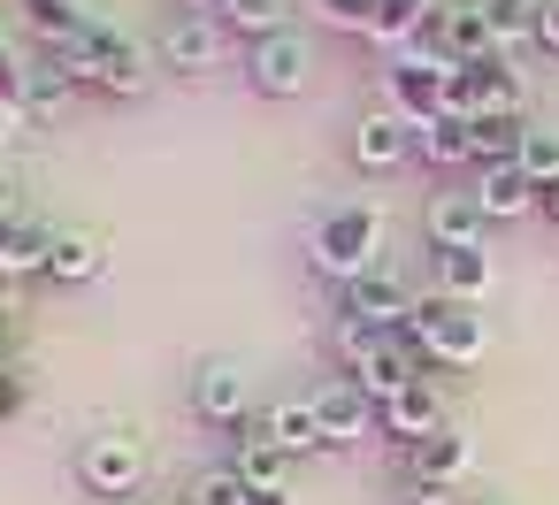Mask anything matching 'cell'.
Returning <instances> with one entry per match:
<instances>
[{
  "instance_id": "cell-1",
  "label": "cell",
  "mask_w": 559,
  "mask_h": 505,
  "mask_svg": "<svg viewBox=\"0 0 559 505\" xmlns=\"http://www.w3.org/2000/svg\"><path fill=\"white\" fill-rule=\"evenodd\" d=\"M70 85H93V93H108V100H139L146 85H154V55L139 47V39H116V32H93V39H78V47H55L47 55Z\"/></svg>"
},
{
  "instance_id": "cell-2",
  "label": "cell",
  "mask_w": 559,
  "mask_h": 505,
  "mask_svg": "<svg viewBox=\"0 0 559 505\" xmlns=\"http://www.w3.org/2000/svg\"><path fill=\"white\" fill-rule=\"evenodd\" d=\"M376 253H383V207L353 200V207L322 215V230H314V268H322V276H337V284H360L368 268H383Z\"/></svg>"
},
{
  "instance_id": "cell-3",
  "label": "cell",
  "mask_w": 559,
  "mask_h": 505,
  "mask_svg": "<svg viewBox=\"0 0 559 505\" xmlns=\"http://www.w3.org/2000/svg\"><path fill=\"white\" fill-rule=\"evenodd\" d=\"M399 337H414L429 368H437V360H444V368L483 360V314H475V306H460V299H437V291L414 306V322H406Z\"/></svg>"
},
{
  "instance_id": "cell-4",
  "label": "cell",
  "mask_w": 559,
  "mask_h": 505,
  "mask_svg": "<svg viewBox=\"0 0 559 505\" xmlns=\"http://www.w3.org/2000/svg\"><path fill=\"white\" fill-rule=\"evenodd\" d=\"M444 116H460V123H498V116H521V70H513L506 55L452 70V85H444Z\"/></svg>"
},
{
  "instance_id": "cell-5",
  "label": "cell",
  "mask_w": 559,
  "mask_h": 505,
  "mask_svg": "<svg viewBox=\"0 0 559 505\" xmlns=\"http://www.w3.org/2000/svg\"><path fill=\"white\" fill-rule=\"evenodd\" d=\"M230 24L223 16H177L169 32H162V47H154V62H169V70H185V77H207V70H223L230 62Z\"/></svg>"
},
{
  "instance_id": "cell-6",
  "label": "cell",
  "mask_w": 559,
  "mask_h": 505,
  "mask_svg": "<svg viewBox=\"0 0 559 505\" xmlns=\"http://www.w3.org/2000/svg\"><path fill=\"white\" fill-rule=\"evenodd\" d=\"M78 474H85V490H93V497H131V490L146 482V444H139L131 429L93 436V444H85V459H78Z\"/></svg>"
},
{
  "instance_id": "cell-7",
  "label": "cell",
  "mask_w": 559,
  "mask_h": 505,
  "mask_svg": "<svg viewBox=\"0 0 559 505\" xmlns=\"http://www.w3.org/2000/svg\"><path fill=\"white\" fill-rule=\"evenodd\" d=\"M307 70H314V55H307L299 32H276V39H253V47H246V77H253V93H269V100L307 93Z\"/></svg>"
},
{
  "instance_id": "cell-8",
  "label": "cell",
  "mask_w": 559,
  "mask_h": 505,
  "mask_svg": "<svg viewBox=\"0 0 559 505\" xmlns=\"http://www.w3.org/2000/svg\"><path fill=\"white\" fill-rule=\"evenodd\" d=\"M414 291L391 276V268H368L360 284H345V322H368V329H383V337H399L406 322H414Z\"/></svg>"
},
{
  "instance_id": "cell-9",
  "label": "cell",
  "mask_w": 559,
  "mask_h": 505,
  "mask_svg": "<svg viewBox=\"0 0 559 505\" xmlns=\"http://www.w3.org/2000/svg\"><path fill=\"white\" fill-rule=\"evenodd\" d=\"M383 85H391V100H383V108H399L414 131H429V123L444 116V85H452V70H429V62H391V70H383Z\"/></svg>"
},
{
  "instance_id": "cell-10",
  "label": "cell",
  "mask_w": 559,
  "mask_h": 505,
  "mask_svg": "<svg viewBox=\"0 0 559 505\" xmlns=\"http://www.w3.org/2000/svg\"><path fill=\"white\" fill-rule=\"evenodd\" d=\"M192 406H200V421L238 429V421L253 413V383H246V368H238V360H207V368L192 375Z\"/></svg>"
},
{
  "instance_id": "cell-11",
  "label": "cell",
  "mask_w": 559,
  "mask_h": 505,
  "mask_svg": "<svg viewBox=\"0 0 559 505\" xmlns=\"http://www.w3.org/2000/svg\"><path fill=\"white\" fill-rule=\"evenodd\" d=\"M437 39H444L452 70H467V62H490V55H498V24H490L483 0H444V9H437Z\"/></svg>"
},
{
  "instance_id": "cell-12",
  "label": "cell",
  "mask_w": 559,
  "mask_h": 505,
  "mask_svg": "<svg viewBox=\"0 0 559 505\" xmlns=\"http://www.w3.org/2000/svg\"><path fill=\"white\" fill-rule=\"evenodd\" d=\"M421 368H429V360H421V345H414V337H376V352L353 368V383L383 406V398H399L406 383H421Z\"/></svg>"
},
{
  "instance_id": "cell-13",
  "label": "cell",
  "mask_w": 559,
  "mask_h": 505,
  "mask_svg": "<svg viewBox=\"0 0 559 505\" xmlns=\"http://www.w3.org/2000/svg\"><path fill=\"white\" fill-rule=\"evenodd\" d=\"M314 421H322V444H360V436L376 429V398H368L353 375H337V383L314 390Z\"/></svg>"
},
{
  "instance_id": "cell-14",
  "label": "cell",
  "mask_w": 559,
  "mask_h": 505,
  "mask_svg": "<svg viewBox=\"0 0 559 505\" xmlns=\"http://www.w3.org/2000/svg\"><path fill=\"white\" fill-rule=\"evenodd\" d=\"M376 421H383V436H399V444L414 452L421 436H437V429H444V398H437V383L421 375V383H406L399 398H383V406H376Z\"/></svg>"
},
{
  "instance_id": "cell-15",
  "label": "cell",
  "mask_w": 559,
  "mask_h": 505,
  "mask_svg": "<svg viewBox=\"0 0 559 505\" xmlns=\"http://www.w3.org/2000/svg\"><path fill=\"white\" fill-rule=\"evenodd\" d=\"M353 161H360V169H399V161H414V123H406L399 108H368L360 131H353Z\"/></svg>"
},
{
  "instance_id": "cell-16",
  "label": "cell",
  "mask_w": 559,
  "mask_h": 505,
  "mask_svg": "<svg viewBox=\"0 0 559 505\" xmlns=\"http://www.w3.org/2000/svg\"><path fill=\"white\" fill-rule=\"evenodd\" d=\"M536 184H528V169L521 161H498V169H483V184H475V207L490 215V223H521V215H536Z\"/></svg>"
},
{
  "instance_id": "cell-17",
  "label": "cell",
  "mask_w": 559,
  "mask_h": 505,
  "mask_svg": "<svg viewBox=\"0 0 559 505\" xmlns=\"http://www.w3.org/2000/svg\"><path fill=\"white\" fill-rule=\"evenodd\" d=\"M406 467H414V482H437V490H452V482L475 467V444H467V436L444 421L437 436H421V444L406 452Z\"/></svg>"
},
{
  "instance_id": "cell-18",
  "label": "cell",
  "mask_w": 559,
  "mask_h": 505,
  "mask_svg": "<svg viewBox=\"0 0 559 505\" xmlns=\"http://www.w3.org/2000/svg\"><path fill=\"white\" fill-rule=\"evenodd\" d=\"M47 253H55V230L24 223V215H0V284H16V276H47Z\"/></svg>"
},
{
  "instance_id": "cell-19",
  "label": "cell",
  "mask_w": 559,
  "mask_h": 505,
  "mask_svg": "<svg viewBox=\"0 0 559 505\" xmlns=\"http://www.w3.org/2000/svg\"><path fill=\"white\" fill-rule=\"evenodd\" d=\"M483 207H475V192H437L429 200V245L437 253H452V245H483Z\"/></svg>"
},
{
  "instance_id": "cell-20",
  "label": "cell",
  "mask_w": 559,
  "mask_h": 505,
  "mask_svg": "<svg viewBox=\"0 0 559 505\" xmlns=\"http://www.w3.org/2000/svg\"><path fill=\"white\" fill-rule=\"evenodd\" d=\"M100 268H108L100 230H55V253H47V276L55 284H93Z\"/></svg>"
},
{
  "instance_id": "cell-21",
  "label": "cell",
  "mask_w": 559,
  "mask_h": 505,
  "mask_svg": "<svg viewBox=\"0 0 559 505\" xmlns=\"http://www.w3.org/2000/svg\"><path fill=\"white\" fill-rule=\"evenodd\" d=\"M483 291H490V253H483V245H452V253H437V299L475 306Z\"/></svg>"
},
{
  "instance_id": "cell-22",
  "label": "cell",
  "mask_w": 559,
  "mask_h": 505,
  "mask_svg": "<svg viewBox=\"0 0 559 505\" xmlns=\"http://www.w3.org/2000/svg\"><path fill=\"white\" fill-rule=\"evenodd\" d=\"M230 467H238V482H246L253 497H284V482H292V452L269 444V436H246Z\"/></svg>"
},
{
  "instance_id": "cell-23",
  "label": "cell",
  "mask_w": 559,
  "mask_h": 505,
  "mask_svg": "<svg viewBox=\"0 0 559 505\" xmlns=\"http://www.w3.org/2000/svg\"><path fill=\"white\" fill-rule=\"evenodd\" d=\"M414 154H421L429 169H467V161H475V123L437 116L429 131H414Z\"/></svg>"
},
{
  "instance_id": "cell-24",
  "label": "cell",
  "mask_w": 559,
  "mask_h": 505,
  "mask_svg": "<svg viewBox=\"0 0 559 505\" xmlns=\"http://www.w3.org/2000/svg\"><path fill=\"white\" fill-rule=\"evenodd\" d=\"M261 421H269V444H284L292 459H299V452H322V421H314V398H284V406H269Z\"/></svg>"
},
{
  "instance_id": "cell-25",
  "label": "cell",
  "mask_w": 559,
  "mask_h": 505,
  "mask_svg": "<svg viewBox=\"0 0 559 505\" xmlns=\"http://www.w3.org/2000/svg\"><path fill=\"white\" fill-rule=\"evenodd\" d=\"M32 32H39V39H47V55H55V47H78V39H93L100 24L78 9V0H32Z\"/></svg>"
},
{
  "instance_id": "cell-26",
  "label": "cell",
  "mask_w": 559,
  "mask_h": 505,
  "mask_svg": "<svg viewBox=\"0 0 559 505\" xmlns=\"http://www.w3.org/2000/svg\"><path fill=\"white\" fill-rule=\"evenodd\" d=\"M223 24L230 39H276L292 32V0H223Z\"/></svg>"
},
{
  "instance_id": "cell-27",
  "label": "cell",
  "mask_w": 559,
  "mask_h": 505,
  "mask_svg": "<svg viewBox=\"0 0 559 505\" xmlns=\"http://www.w3.org/2000/svg\"><path fill=\"white\" fill-rule=\"evenodd\" d=\"M429 16H437V9H429V0H383V9H376V32H368V39L399 55V47H406V39H414V32L429 24Z\"/></svg>"
},
{
  "instance_id": "cell-28",
  "label": "cell",
  "mask_w": 559,
  "mask_h": 505,
  "mask_svg": "<svg viewBox=\"0 0 559 505\" xmlns=\"http://www.w3.org/2000/svg\"><path fill=\"white\" fill-rule=\"evenodd\" d=\"M70 93H78V85H70L55 62H47V70H24V116H62Z\"/></svg>"
},
{
  "instance_id": "cell-29",
  "label": "cell",
  "mask_w": 559,
  "mask_h": 505,
  "mask_svg": "<svg viewBox=\"0 0 559 505\" xmlns=\"http://www.w3.org/2000/svg\"><path fill=\"white\" fill-rule=\"evenodd\" d=\"M521 169H528V184H536V192H544V184H559V131L528 123V139H521Z\"/></svg>"
},
{
  "instance_id": "cell-30",
  "label": "cell",
  "mask_w": 559,
  "mask_h": 505,
  "mask_svg": "<svg viewBox=\"0 0 559 505\" xmlns=\"http://www.w3.org/2000/svg\"><path fill=\"white\" fill-rule=\"evenodd\" d=\"M185 505H253V490L238 482V467H207L200 482H192V497Z\"/></svg>"
},
{
  "instance_id": "cell-31",
  "label": "cell",
  "mask_w": 559,
  "mask_h": 505,
  "mask_svg": "<svg viewBox=\"0 0 559 505\" xmlns=\"http://www.w3.org/2000/svg\"><path fill=\"white\" fill-rule=\"evenodd\" d=\"M376 9H383V0H314V16L330 24V32H376Z\"/></svg>"
},
{
  "instance_id": "cell-32",
  "label": "cell",
  "mask_w": 559,
  "mask_h": 505,
  "mask_svg": "<svg viewBox=\"0 0 559 505\" xmlns=\"http://www.w3.org/2000/svg\"><path fill=\"white\" fill-rule=\"evenodd\" d=\"M376 337H383V329H368V322H337V352H345V368H360V360L376 352Z\"/></svg>"
},
{
  "instance_id": "cell-33",
  "label": "cell",
  "mask_w": 559,
  "mask_h": 505,
  "mask_svg": "<svg viewBox=\"0 0 559 505\" xmlns=\"http://www.w3.org/2000/svg\"><path fill=\"white\" fill-rule=\"evenodd\" d=\"M24 398H32V390H24V375H16V368H0V421L24 413Z\"/></svg>"
},
{
  "instance_id": "cell-34",
  "label": "cell",
  "mask_w": 559,
  "mask_h": 505,
  "mask_svg": "<svg viewBox=\"0 0 559 505\" xmlns=\"http://www.w3.org/2000/svg\"><path fill=\"white\" fill-rule=\"evenodd\" d=\"M536 47L559 55V0H544V9H536Z\"/></svg>"
},
{
  "instance_id": "cell-35",
  "label": "cell",
  "mask_w": 559,
  "mask_h": 505,
  "mask_svg": "<svg viewBox=\"0 0 559 505\" xmlns=\"http://www.w3.org/2000/svg\"><path fill=\"white\" fill-rule=\"evenodd\" d=\"M406 505H452V490H437V482H414V497Z\"/></svg>"
},
{
  "instance_id": "cell-36",
  "label": "cell",
  "mask_w": 559,
  "mask_h": 505,
  "mask_svg": "<svg viewBox=\"0 0 559 505\" xmlns=\"http://www.w3.org/2000/svg\"><path fill=\"white\" fill-rule=\"evenodd\" d=\"M536 215H544V223L559 230V184H544V200H536Z\"/></svg>"
},
{
  "instance_id": "cell-37",
  "label": "cell",
  "mask_w": 559,
  "mask_h": 505,
  "mask_svg": "<svg viewBox=\"0 0 559 505\" xmlns=\"http://www.w3.org/2000/svg\"><path fill=\"white\" fill-rule=\"evenodd\" d=\"M16 116H24V108H9V100H0V146H9V131H16Z\"/></svg>"
},
{
  "instance_id": "cell-38",
  "label": "cell",
  "mask_w": 559,
  "mask_h": 505,
  "mask_svg": "<svg viewBox=\"0 0 559 505\" xmlns=\"http://www.w3.org/2000/svg\"><path fill=\"white\" fill-rule=\"evenodd\" d=\"M0 215H16V200H9V177H0Z\"/></svg>"
},
{
  "instance_id": "cell-39",
  "label": "cell",
  "mask_w": 559,
  "mask_h": 505,
  "mask_svg": "<svg viewBox=\"0 0 559 505\" xmlns=\"http://www.w3.org/2000/svg\"><path fill=\"white\" fill-rule=\"evenodd\" d=\"M0 345H9V314H0Z\"/></svg>"
},
{
  "instance_id": "cell-40",
  "label": "cell",
  "mask_w": 559,
  "mask_h": 505,
  "mask_svg": "<svg viewBox=\"0 0 559 505\" xmlns=\"http://www.w3.org/2000/svg\"><path fill=\"white\" fill-rule=\"evenodd\" d=\"M253 505H284V497H253Z\"/></svg>"
}]
</instances>
